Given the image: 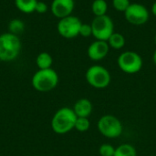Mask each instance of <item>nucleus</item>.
<instances>
[{
  "mask_svg": "<svg viewBox=\"0 0 156 156\" xmlns=\"http://www.w3.org/2000/svg\"><path fill=\"white\" fill-rule=\"evenodd\" d=\"M77 118L71 108H60L54 113L51 119V129L57 134H66L75 128Z\"/></svg>",
  "mask_w": 156,
  "mask_h": 156,
  "instance_id": "obj_1",
  "label": "nucleus"
},
{
  "mask_svg": "<svg viewBox=\"0 0 156 156\" xmlns=\"http://www.w3.org/2000/svg\"><path fill=\"white\" fill-rule=\"evenodd\" d=\"M21 48L22 43L17 35L10 32L0 35V61L10 62L16 59Z\"/></svg>",
  "mask_w": 156,
  "mask_h": 156,
  "instance_id": "obj_2",
  "label": "nucleus"
},
{
  "mask_svg": "<svg viewBox=\"0 0 156 156\" xmlns=\"http://www.w3.org/2000/svg\"><path fill=\"white\" fill-rule=\"evenodd\" d=\"M31 84L39 92H48L53 90L58 84V75L52 68L38 69L32 77Z\"/></svg>",
  "mask_w": 156,
  "mask_h": 156,
  "instance_id": "obj_3",
  "label": "nucleus"
},
{
  "mask_svg": "<svg viewBox=\"0 0 156 156\" xmlns=\"http://www.w3.org/2000/svg\"><path fill=\"white\" fill-rule=\"evenodd\" d=\"M97 128L99 133L108 139H116L123 132V126L120 119L112 114L101 116L97 122Z\"/></svg>",
  "mask_w": 156,
  "mask_h": 156,
  "instance_id": "obj_4",
  "label": "nucleus"
},
{
  "mask_svg": "<svg viewBox=\"0 0 156 156\" xmlns=\"http://www.w3.org/2000/svg\"><path fill=\"white\" fill-rule=\"evenodd\" d=\"M85 78L90 86L98 90L107 88L112 81L110 71L101 65L90 66L86 71Z\"/></svg>",
  "mask_w": 156,
  "mask_h": 156,
  "instance_id": "obj_5",
  "label": "nucleus"
},
{
  "mask_svg": "<svg viewBox=\"0 0 156 156\" xmlns=\"http://www.w3.org/2000/svg\"><path fill=\"white\" fill-rule=\"evenodd\" d=\"M117 64L122 72L126 74H136L142 69L144 61L137 52L127 50L120 54L117 58Z\"/></svg>",
  "mask_w": 156,
  "mask_h": 156,
  "instance_id": "obj_6",
  "label": "nucleus"
},
{
  "mask_svg": "<svg viewBox=\"0 0 156 156\" xmlns=\"http://www.w3.org/2000/svg\"><path fill=\"white\" fill-rule=\"evenodd\" d=\"M90 26L92 28V36L96 40L107 41L114 33L113 21L108 15L95 16Z\"/></svg>",
  "mask_w": 156,
  "mask_h": 156,
  "instance_id": "obj_7",
  "label": "nucleus"
},
{
  "mask_svg": "<svg viewBox=\"0 0 156 156\" xmlns=\"http://www.w3.org/2000/svg\"><path fill=\"white\" fill-rule=\"evenodd\" d=\"M82 25L81 20L75 16H69L59 19L57 25L58 34L67 39L75 38L80 36V27Z\"/></svg>",
  "mask_w": 156,
  "mask_h": 156,
  "instance_id": "obj_8",
  "label": "nucleus"
},
{
  "mask_svg": "<svg viewBox=\"0 0 156 156\" xmlns=\"http://www.w3.org/2000/svg\"><path fill=\"white\" fill-rule=\"evenodd\" d=\"M125 19L132 25L142 26L148 22L150 14L147 7L139 3H131L123 13Z\"/></svg>",
  "mask_w": 156,
  "mask_h": 156,
  "instance_id": "obj_9",
  "label": "nucleus"
},
{
  "mask_svg": "<svg viewBox=\"0 0 156 156\" xmlns=\"http://www.w3.org/2000/svg\"><path fill=\"white\" fill-rule=\"evenodd\" d=\"M110 48H111L107 41L95 40L88 47L87 55L90 58V59L93 61H100L107 57Z\"/></svg>",
  "mask_w": 156,
  "mask_h": 156,
  "instance_id": "obj_10",
  "label": "nucleus"
},
{
  "mask_svg": "<svg viewBox=\"0 0 156 156\" xmlns=\"http://www.w3.org/2000/svg\"><path fill=\"white\" fill-rule=\"evenodd\" d=\"M75 7V0H53L50 5L51 13L58 19L72 15Z\"/></svg>",
  "mask_w": 156,
  "mask_h": 156,
  "instance_id": "obj_11",
  "label": "nucleus"
},
{
  "mask_svg": "<svg viewBox=\"0 0 156 156\" xmlns=\"http://www.w3.org/2000/svg\"><path fill=\"white\" fill-rule=\"evenodd\" d=\"M72 110L74 111L77 117L89 118V116L92 112L93 106H92L91 101L89 99L81 98L74 103Z\"/></svg>",
  "mask_w": 156,
  "mask_h": 156,
  "instance_id": "obj_12",
  "label": "nucleus"
},
{
  "mask_svg": "<svg viewBox=\"0 0 156 156\" xmlns=\"http://www.w3.org/2000/svg\"><path fill=\"white\" fill-rule=\"evenodd\" d=\"M38 0H15L16 8L24 14H31L35 12Z\"/></svg>",
  "mask_w": 156,
  "mask_h": 156,
  "instance_id": "obj_13",
  "label": "nucleus"
},
{
  "mask_svg": "<svg viewBox=\"0 0 156 156\" xmlns=\"http://www.w3.org/2000/svg\"><path fill=\"white\" fill-rule=\"evenodd\" d=\"M36 64H37L38 69H50L53 64L52 56L48 52H41L36 58Z\"/></svg>",
  "mask_w": 156,
  "mask_h": 156,
  "instance_id": "obj_14",
  "label": "nucleus"
},
{
  "mask_svg": "<svg viewBox=\"0 0 156 156\" xmlns=\"http://www.w3.org/2000/svg\"><path fill=\"white\" fill-rule=\"evenodd\" d=\"M109 46L111 48H113V49H122L124 46H125V37L121 33H118V32H114L110 37L109 39L107 40Z\"/></svg>",
  "mask_w": 156,
  "mask_h": 156,
  "instance_id": "obj_15",
  "label": "nucleus"
},
{
  "mask_svg": "<svg viewBox=\"0 0 156 156\" xmlns=\"http://www.w3.org/2000/svg\"><path fill=\"white\" fill-rule=\"evenodd\" d=\"M113 156H137L135 147L130 144H122L115 148Z\"/></svg>",
  "mask_w": 156,
  "mask_h": 156,
  "instance_id": "obj_16",
  "label": "nucleus"
},
{
  "mask_svg": "<svg viewBox=\"0 0 156 156\" xmlns=\"http://www.w3.org/2000/svg\"><path fill=\"white\" fill-rule=\"evenodd\" d=\"M91 11L95 16L107 15L108 4L106 0H94L91 4Z\"/></svg>",
  "mask_w": 156,
  "mask_h": 156,
  "instance_id": "obj_17",
  "label": "nucleus"
},
{
  "mask_svg": "<svg viewBox=\"0 0 156 156\" xmlns=\"http://www.w3.org/2000/svg\"><path fill=\"white\" fill-rule=\"evenodd\" d=\"M24 29H25V24L21 19H18V18L12 19L8 24V30L12 34L18 35L22 33Z\"/></svg>",
  "mask_w": 156,
  "mask_h": 156,
  "instance_id": "obj_18",
  "label": "nucleus"
},
{
  "mask_svg": "<svg viewBox=\"0 0 156 156\" xmlns=\"http://www.w3.org/2000/svg\"><path fill=\"white\" fill-rule=\"evenodd\" d=\"M90 127V122L89 118H83V117H78L75 123V128L80 133H85L89 131Z\"/></svg>",
  "mask_w": 156,
  "mask_h": 156,
  "instance_id": "obj_19",
  "label": "nucleus"
},
{
  "mask_svg": "<svg viewBox=\"0 0 156 156\" xmlns=\"http://www.w3.org/2000/svg\"><path fill=\"white\" fill-rule=\"evenodd\" d=\"M115 153V147L110 144H103L99 148V154L101 156H113Z\"/></svg>",
  "mask_w": 156,
  "mask_h": 156,
  "instance_id": "obj_20",
  "label": "nucleus"
},
{
  "mask_svg": "<svg viewBox=\"0 0 156 156\" xmlns=\"http://www.w3.org/2000/svg\"><path fill=\"white\" fill-rule=\"evenodd\" d=\"M131 5L130 0H112V6L115 10L124 13Z\"/></svg>",
  "mask_w": 156,
  "mask_h": 156,
  "instance_id": "obj_21",
  "label": "nucleus"
},
{
  "mask_svg": "<svg viewBox=\"0 0 156 156\" xmlns=\"http://www.w3.org/2000/svg\"><path fill=\"white\" fill-rule=\"evenodd\" d=\"M80 36H81L83 37H89L92 36V28H91L90 24L82 23V25L80 27Z\"/></svg>",
  "mask_w": 156,
  "mask_h": 156,
  "instance_id": "obj_22",
  "label": "nucleus"
},
{
  "mask_svg": "<svg viewBox=\"0 0 156 156\" xmlns=\"http://www.w3.org/2000/svg\"><path fill=\"white\" fill-rule=\"evenodd\" d=\"M48 9V5L42 1H37V5H36V9L35 11L38 14H45Z\"/></svg>",
  "mask_w": 156,
  "mask_h": 156,
  "instance_id": "obj_23",
  "label": "nucleus"
},
{
  "mask_svg": "<svg viewBox=\"0 0 156 156\" xmlns=\"http://www.w3.org/2000/svg\"><path fill=\"white\" fill-rule=\"evenodd\" d=\"M151 11H152V14L156 16V1L153 4V5H152V8H151Z\"/></svg>",
  "mask_w": 156,
  "mask_h": 156,
  "instance_id": "obj_24",
  "label": "nucleus"
},
{
  "mask_svg": "<svg viewBox=\"0 0 156 156\" xmlns=\"http://www.w3.org/2000/svg\"><path fill=\"white\" fill-rule=\"evenodd\" d=\"M153 61H154V65L156 66V48L155 50H154V54H153Z\"/></svg>",
  "mask_w": 156,
  "mask_h": 156,
  "instance_id": "obj_25",
  "label": "nucleus"
},
{
  "mask_svg": "<svg viewBox=\"0 0 156 156\" xmlns=\"http://www.w3.org/2000/svg\"><path fill=\"white\" fill-rule=\"evenodd\" d=\"M154 43H155V45H156V34H155V36H154Z\"/></svg>",
  "mask_w": 156,
  "mask_h": 156,
  "instance_id": "obj_26",
  "label": "nucleus"
},
{
  "mask_svg": "<svg viewBox=\"0 0 156 156\" xmlns=\"http://www.w3.org/2000/svg\"><path fill=\"white\" fill-rule=\"evenodd\" d=\"M150 156H156V155H150Z\"/></svg>",
  "mask_w": 156,
  "mask_h": 156,
  "instance_id": "obj_27",
  "label": "nucleus"
},
{
  "mask_svg": "<svg viewBox=\"0 0 156 156\" xmlns=\"http://www.w3.org/2000/svg\"><path fill=\"white\" fill-rule=\"evenodd\" d=\"M35 156H39V155H35Z\"/></svg>",
  "mask_w": 156,
  "mask_h": 156,
  "instance_id": "obj_28",
  "label": "nucleus"
}]
</instances>
